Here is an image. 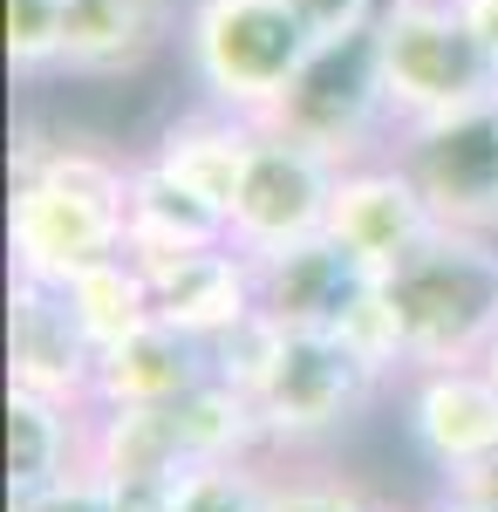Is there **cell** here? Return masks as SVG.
Here are the masks:
<instances>
[{"label":"cell","mask_w":498,"mask_h":512,"mask_svg":"<svg viewBox=\"0 0 498 512\" xmlns=\"http://www.w3.org/2000/svg\"><path fill=\"white\" fill-rule=\"evenodd\" d=\"M321 48V28L294 0H185L178 55L212 110L273 123Z\"/></svg>","instance_id":"cell-2"},{"label":"cell","mask_w":498,"mask_h":512,"mask_svg":"<svg viewBox=\"0 0 498 512\" xmlns=\"http://www.w3.org/2000/svg\"><path fill=\"white\" fill-rule=\"evenodd\" d=\"M321 35H348V28H369L383 14V0H294Z\"/></svg>","instance_id":"cell-29"},{"label":"cell","mask_w":498,"mask_h":512,"mask_svg":"<svg viewBox=\"0 0 498 512\" xmlns=\"http://www.w3.org/2000/svg\"><path fill=\"white\" fill-rule=\"evenodd\" d=\"M376 55H383V89L396 130L498 96V62L464 28L458 0H383Z\"/></svg>","instance_id":"cell-4"},{"label":"cell","mask_w":498,"mask_h":512,"mask_svg":"<svg viewBox=\"0 0 498 512\" xmlns=\"http://www.w3.org/2000/svg\"><path fill=\"white\" fill-rule=\"evenodd\" d=\"M205 376H212V349L151 315L144 328H130L123 342L96 355V403L103 410H171Z\"/></svg>","instance_id":"cell-14"},{"label":"cell","mask_w":498,"mask_h":512,"mask_svg":"<svg viewBox=\"0 0 498 512\" xmlns=\"http://www.w3.org/2000/svg\"><path fill=\"white\" fill-rule=\"evenodd\" d=\"M123 219H130V260L157 274L171 267L178 253H198V246H226L232 226H226V205L185 185L171 164L157 158H130V192H123Z\"/></svg>","instance_id":"cell-13"},{"label":"cell","mask_w":498,"mask_h":512,"mask_svg":"<svg viewBox=\"0 0 498 512\" xmlns=\"http://www.w3.org/2000/svg\"><path fill=\"white\" fill-rule=\"evenodd\" d=\"M7 383L62 396V403H96V342H89V328L76 321L62 287L28 274H14V301H7Z\"/></svg>","instance_id":"cell-10"},{"label":"cell","mask_w":498,"mask_h":512,"mask_svg":"<svg viewBox=\"0 0 498 512\" xmlns=\"http://www.w3.org/2000/svg\"><path fill=\"white\" fill-rule=\"evenodd\" d=\"M273 512H383L362 485H348V478H287V485H273Z\"/></svg>","instance_id":"cell-27"},{"label":"cell","mask_w":498,"mask_h":512,"mask_svg":"<svg viewBox=\"0 0 498 512\" xmlns=\"http://www.w3.org/2000/svg\"><path fill=\"white\" fill-rule=\"evenodd\" d=\"M369 294H376V274H369L348 246H335L328 233L260 260V308H267L273 321H287V328H321V335H335Z\"/></svg>","instance_id":"cell-12"},{"label":"cell","mask_w":498,"mask_h":512,"mask_svg":"<svg viewBox=\"0 0 498 512\" xmlns=\"http://www.w3.org/2000/svg\"><path fill=\"white\" fill-rule=\"evenodd\" d=\"M205 349H212V376H226L232 390L260 396V383L273 376V362L287 349V321H273L267 308H253L246 321H232L226 335H212Z\"/></svg>","instance_id":"cell-22"},{"label":"cell","mask_w":498,"mask_h":512,"mask_svg":"<svg viewBox=\"0 0 498 512\" xmlns=\"http://www.w3.org/2000/svg\"><path fill=\"white\" fill-rule=\"evenodd\" d=\"M396 158L417 171L444 226L498 239V96L396 130Z\"/></svg>","instance_id":"cell-7"},{"label":"cell","mask_w":498,"mask_h":512,"mask_svg":"<svg viewBox=\"0 0 498 512\" xmlns=\"http://www.w3.org/2000/svg\"><path fill=\"white\" fill-rule=\"evenodd\" d=\"M383 376L348 349L342 335H321V328H287V349L273 362V376L260 383V424L273 444H307V437H328L348 410H362L369 390Z\"/></svg>","instance_id":"cell-8"},{"label":"cell","mask_w":498,"mask_h":512,"mask_svg":"<svg viewBox=\"0 0 498 512\" xmlns=\"http://www.w3.org/2000/svg\"><path fill=\"white\" fill-rule=\"evenodd\" d=\"M485 369H492V376H498V342H492V355H485Z\"/></svg>","instance_id":"cell-32"},{"label":"cell","mask_w":498,"mask_h":512,"mask_svg":"<svg viewBox=\"0 0 498 512\" xmlns=\"http://www.w3.org/2000/svg\"><path fill=\"white\" fill-rule=\"evenodd\" d=\"M130 192V158H116L103 144H21L14 158V274L69 287L76 274L116 260L130 246L123 219Z\"/></svg>","instance_id":"cell-1"},{"label":"cell","mask_w":498,"mask_h":512,"mask_svg":"<svg viewBox=\"0 0 498 512\" xmlns=\"http://www.w3.org/2000/svg\"><path fill=\"white\" fill-rule=\"evenodd\" d=\"M335 335H342V342L362 355L376 376H389V369H410V362H403V328H396V315H389V301H383V280H376V294H369V301H362V308H355V315H348Z\"/></svg>","instance_id":"cell-25"},{"label":"cell","mask_w":498,"mask_h":512,"mask_svg":"<svg viewBox=\"0 0 498 512\" xmlns=\"http://www.w3.org/2000/svg\"><path fill=\"white\" fill-rule=\"evenodd\" d=\"M62 21H69V0H7V62H14V76L62 69Z\"/></svg>","instance_id":"cell-24"},{"label":"cell","mask_w":498,"mask_h":512,"mask_svg":"<svg viewBox=\"0 0 498 512\" xmlns=\"http://www.w3.org/2000/svg\"><path fill=\"white\" fill-rule=\"evenodd\" d=\"M437 226H444V219H437L430 192L417 185V171L403 158L342 164V185H335V205H328V239L348 246L376 280H383L396 260H410Z\"/></svg>","instance_id":"cell-9"},{"label":"cell","mask_w":498,"mask_h":512,"mask_svg":"<svg viewBox=\"0 0 498 512\" xmlns=\"http://www.w3.org/2000/svg\"><path fill=\"white\" fill-rule=\"evenodd\" d=\"M151 308L157 321L185 328L198 342L226 335L232 321H246L260 308V260L239 253V246H198V253H178L171 267L151 274Z\"/></svg>","instance_id":"cell-15"},{"label":"cell","mask_w":498,"mask_h":512,"mask_svg":"<svg viewBox=\"0 0 498 512\" xmlns=\"http://www.w3.org/2000/svg\"><path fill=\"white\" fill-rule=\"evenodd\" d=\"M335 185H342V158H328L321 144H307V137L280 130V123H260L253 151H246V171H239V192L226 205L232 246L253 253V260H273V253H287L301 239H321Z\"/></svg>","instance_id":"cell-5"},{"label":"cell","mask_w":498,"mask_h":512,"mask_svg":"<svg viewBox=\"0 0 498 512\" xmlns=\"http://www.w3.org/2000/svg\"><path fill=\"white\" fill-rule=\"evenodd\" d=\"M69 308H76V321L89 328V342H96V355L110 349V342H123L130 328H144V321L157 315L151 308V274L130 260V253H116V260H103V267H89V274H76L69 287Z\"/></svg>","instance_id":"cell-21"},{"label":"cell","mask_w":498,"mask_h":512,"mask_svg":"<svg viewBox=\"0 0 498 512\" xmlns=\"http://www.w3.org/2000/svg\"><path fill=\"white\" fill-rule=\"evenodd\" d=\"M383 301L403 328L410 369L485 362L498 342V239L437 226L410 260L383 274Z\"/></svg>","instance_id":"cell-3"},{"label":"cell","mask_w":498,"mask_h":512,"mask_svg":"<svg viewBox=\"0 0 498 512\" xmlns=\"http://www.w3.org/2000/svg\"><path fill=\"white\" fill-rule=\"evenodd\" d=\"M430 512H498V499H485V492H471V485H451V492H444V499H437Z\"/></svg>","instance_id":"cell-31"},{"label":"cell","mask_w":498,"mask_h":512,"mask_svg":"<svg viewBox=\"0 0 498 512\" xmlns=\"http://www.w3.org/2000/svg\"><path fill=\"white\" fill-rule=\"evenodd\" d=\"M458 14H464V28L478 35V48L498 62V0H458Z\"/></svg>","instance_id":"cell-30"},{"label":"cell","mask_w":498,"mask_h":512,"mask_svg":"<svg viewBox=\"0 0 498 512\" xmlns=\"http://www.w3.org/2000/svg\"><path fill=\"white\" fill-rule=\"evenodd\" d=\"M89 458V403H62L7 383V492H35Z\"/></svg>","instance_id":"cell-17"},{"label":"cell","mask_w":498,"mask_h":512,"mask_svg":"<svg viewBox=\"0 0 498 512\" xmlns=\"http://www.w3.org/2000/svg\"><path fill=\"white\" fill-rule=\"evenodd\" d=\"M178 35L171 0H69L62 69L69 76H130Z\"/></svg>","instance_id":"cell-16"},{"label":"cell","mask_w":498,"mask_h":512,"mask_svg":"<svg viewBox=\"0 0 498 512\" xmlns=\"http://www.w3.org/2000/svg\"><path fill=\"white\" fill-rule=\"evenodd\" d=\"M410 437L430 465L444 472H478L498 458V376L485 362L458 369H417L410 390Z\"/></svg>","instance_id":"cell-11"},{"label":"cell","mask_w":498,"mask_h":512,"mask_svg":"<svg viewBox=\"0 0 498 512\" xmlns=\"http://www.w3.org/2000/svg\"><path fill=\"white\" fill-rule=\"evenodd\" d=\"M171 424H178V444L192 465H219V458H246L267 424H260V403L246 390H232L226 376H205L198 390H185L171 403Z\"/></svg>","instance_id":"cell-20"},{"label":"cell","mask_w":498,"mask_h":512,"mask_svg":"<svg viewBox=\"0 0 498 512\" xmlns=\"http://www.w3.org/2000/svg\"><path fill=\"white\" fill-rule=\"evenodd\" d=\"M253 130L260 123L232 117V110H198V117H178L164 137L151 144L157 164H171L185 185H198V192L212 198V205H232V192H239V171H246V151H253Z\"/></svg>","instance_id":"cell-18"},{"label":"cell","mask_w":498,"mask_h":512,"mask_svg":"<svg viewBox=\"0 0 498 512\" xmlns=\"http://www.w3.org/2000/svg\"><path fill=\"white\" fill-rule=\"evenodd\" d=\"M110 512H178V478H110Z\"/></svg>","instance_id":"cell-28"},{"label":"cell","mask_w":498,"mask_h":512,"mask_svg":"<svg viewBox=\"0 0 498 512\" xmlns=\"http://www.w3.org/2000/svg\"><path fill=\"white\" fill-rule=\"evenodd\" d=\"M14 512H110V478L82 458V465H69L62 478H48V485H35V492H21Z\"/></svg>","instance_id":"cell-26"},{"label":"cell","mask_w":498,"mask_h":512,"mask_svg":"<svg viewBox=\"0 0 498 512\" xmlns=\"http://www.w3.org/2000/svg\"><path fill=\"white\" fill-rule=\"evenodd\" d=\"M89 465L103 478H178L192 458L171 410H103L89 403Z\"/></svg>","instance_id":"cell-19"},{"label":"cell","mask_w":498,"mask_h":512,"mask_svg":"<svg viewBox=\"0 0 498 512\" xmlns=\"http://www.w3.org/2000/svg\"><path fill=\"white\" fill-rule=\"evenodd\" d=\"M280 130H294L307 144H321L328 158H369L376 130H396L383 89V55H376V21L348 28V35H321L307 76L294 82V96L280 103Z\"/></svg>","instance_id":"cell-6"},{"label":"cell","mask_w":498,"mask_h":512,"mask_svg":"<svg viewBox=\"0 0 498 512\" xmlns=\"http://www.w3.org/2000/svg\"><path fill=\"white\" fill-rule=\"evenodd\" d=\"M178 512H273V485L246 458L185 465L178 472Z\"/></svg>","instance_id":"cell-23"}]
</instances>
